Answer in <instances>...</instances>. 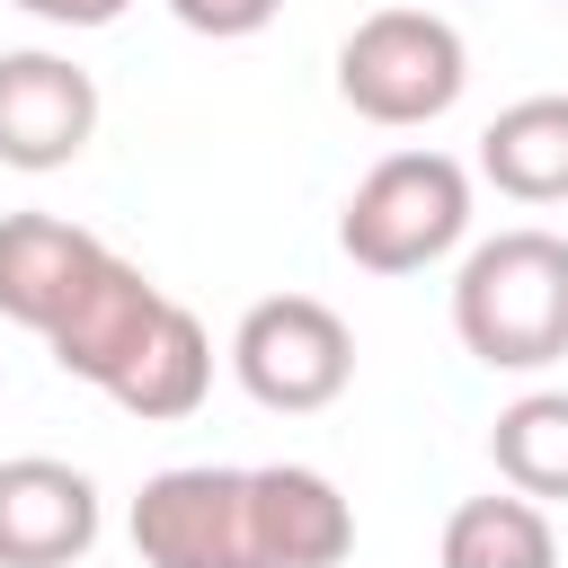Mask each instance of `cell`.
<instances>
[{
	"mask_svg": "<svg viewBox=\"0 0 568 568\" xmlns=\"http://www.w3.org/2000/svg\"><path fill=\"white\" fill-rule=\"evenodd\" d=\"M479 178L506 204H568V89H532L488 115Z\"/></svg>",
	"mask_w": 568,
	"mask_h": 568,
	"instance_id": "cell-12",
	"label": "cell"
},
{
	"mask_svg": "<svg viewBox=\"0 0 568 568\" xmlns=\"http://www.w3.org/2000/svg\"><path fill=\"white\" fill-rule=\"evenodd\" d=\"M160 284L133 266V257H98L80 284H71V302H62V320L44 328V355H53V373H71V382H89V390H106L124 364H133V346L151 337V320H160Z\"/></svg>",
	"mask_w": 568,
	"mask_h": 568,
	"instance_id": "cell-8",
	"label": "cell"
},
{
	"mask_svg": "<svg viewBox=\"0 0 568 568\" xmlns=\"http://www.w3.org/2000/svg\"><path fill=\"white\" fill-rule=\"evenodd\" d=\"M435 568H559V532H550V506H532V497H515V488L462 497V506L444 515Z\"/></svg>",
	"mask_w": 568,
	"mask_h": 568,
	"instance_id": "cell-13",
	"label": "cell"
},
{
	"mask_svg": "<svg viewBox=\"0 0 568 568\" xmlns=\"http://www.w3.org/2000/svg\"><path fill=\"white\" fill-rule=\"evenodd\" d=\"M98 479L53 453H9L0 462V568H80L98 550Z\"/></svg>",
	"mask_w": 568,
	"mask_h": 568,
	"instance_id": "cell-7",
	"label": "cell"
},
{
	"mask_svg": "<svg viewBox=\"0 0 568 568\" xmlns=\"http://www.w3.org/2000/svg\"><path fill=\"white\" fill-rule=\"evenodd\" d=\"M98 257H106V240L62 222V213H0V320L44 337L62 320V302H71V284Z\"/></svg>",
	"mask_w": 568,
	"mask_h": 568,
	"instance_id": "cell-10",
	"label": "cell"
},
{
	"mask_svg": "<svg viewBox=\"0 0 568 568\" xmlns=\"http://www.w3.org/2000/svg\"><path fill=\"white\" fill-rule=\"evenodd\" d=\"M275 9H284V0H169V18H178L186 36H213V44H240V36L275 27Z\"/></svg>",
	"mask_w": 568,
	"mask_h": 568,
	"instance_id": "cell-15",
	"label": "cell"
},
{
	"mask_svg": "<svg viewBox=\"0 0 568 568\" xmlns=\"http://www.w3.org/2000/svg\"><path fill=\"white\" fill-rule=\"evenodd\" d=\"M462 89H470V44L426 0H390V9L355 18L346 44H337V98L364 124H382V133H408V124L453 115Z\"/></svg>",
	"mask_w": 568,
	"mask_h": 568,
	"instance_id": "cell-3",
	"label": "cell"
},
{
	"mask_svg": "<svg viewBox=\"0 0 568 568\" xmlns=\"http://www.w3.org/2000/svg\"><path fill=\"white\" fill-rule=\"evenodd\" d=\"M9 9H27V18H44V27H71V36H89V27H115L133 0H9Z\"/></svg>",
	"mask_w": 568,
	"mask_h": 568,
	"instance_id": "cell-16",
	"label": "cell"
},
{
	"mask_svg": "<svg viewBox=\"0 0 568 568\" xmlns=\"http://www.w3.org/2000/svg\"><path fill=\"white\" fill-rule=\"evenodd\" d=\"M204 390H213V337H204V320H195L186 302H160L151 337H142L133 364L106 382V399H115L124 417H142V426H178V417L204 408Z\"/></svg>",
	"mask_w": 568,
	"mask_h": 568,
	"instance_id": "cell-11",
	"label": "cell"
},
{
	"mask_svg": "<svg viewBox=\"0 0 568 568\" xmlns=\"http://www.w3.org/2000/svg\"><path fill=\"white\" fill-rule=\"evenodd\" d=\"M89 142H98V80L71 53H53V44L0 53V169L53 178Z\"/></svg>",
	"mask_w": 568,
	"mask_h": 568,
	"instance_id": "cell-6",
	"label": "cell"
},
{
	"mask_svg": "<svg viewBox=\"0 0 568 568\" xmlns=\"http://www.w3.org/2000/svg\"><path fill=\"white\" fill-rule=\"evenodd\" d=\"M231 373L257 408L275 417H320L355 382V328L320 293H266L231 328Z\"/></svg>",
	"mask_w": 568,
	"mask_h": 568,
	"instance_id": "cell-4",
	"label": "cell"
},
{
	"mask_svg": "<svg viewBox=\"0 0 568 568\" xmlns=\"http://www.w3.org/2000/svg\"><path fill=\"white\" fill-rule=\"evenodd\" d=\"M248 541H257V568H337L355 550V506L311 462H257L248 470Z\"/></svg>",
	"mask_w": 568,
	"mask_h": 568,
	"instance_id": "cell-9",
	"label": "cell"
},
{
	"mask_svg": "<svg viewBox=\"0 0 568 568\" xmlns=\"http://www.w3.org/2000/svg\"><path fill=\"white\" fill-rule=\"evenodd\" d=\"M488 462L515 497L532 506H559L568 497V390H524L497 408L488 426Z\"/></svg>",
	"mask_w": 568,
	"mask_h": 568,
	"instance_id": "cell-14",
	"label": "cell"
},
{
	"mask_svg": "<svg viewBox=\"0 0 568 568\" xmlns=\"http://www.w3.org/2000/svg\"><path fill=\"white\" fill-rule=\"evenodd\" d=\"M453 337L488 373H541L568 355V240L515 222L453 266Z\"/></svg>",
	"mask_w": 568,
	"mask_h": 568,
	"instance_id": "cell-1",
	"label": "cell"
},
{
	"mask_svg": "<svg viewBox=\"0 0 568 568\" xmlns=\"http://www.w3.org/2000/svg\"><path fill=\"white\" fill-rule=\"evenodd\" d=\"M470 240V169L435 142L382 151L337 204V248L364 275H417Z\"/></svg>",
	"mask_w": 568,
	"mask_h": 568,
	"instance_id": "cell-2",
	"label": "cell"
},
{
	"mask_svg": "<svg viewBox=\"0 0 568 568\" xmlns=\"http://www.w3.org/2000/svg\"><path fill=\"white\" fill-rule=\"evenodd\" d=\"M142 568H257L248 541V470L231 462H178L151 470L124 515Z\"/></svg>",
	"mask_w": 568,
	"mask_h": 568,
	"instance_id": "cell-5",
	"label": "cell"
},
{
	"mask_svg": "<svg viewBox=\"0 0 568 568\" xmlns=\"http://www.w3.org/2000/svg\"><path fill=\"white\" fill-rule=\"evenodd\" d=\"M559 9H568V0H559Z\"/></svg>",
	"mask_w": 568,
	"mask_h": 568,
	"instance_id": "cell-17",
	"label": "cell"
}]
</instances>
